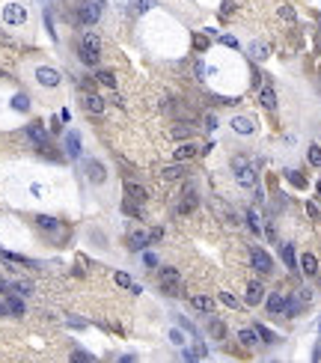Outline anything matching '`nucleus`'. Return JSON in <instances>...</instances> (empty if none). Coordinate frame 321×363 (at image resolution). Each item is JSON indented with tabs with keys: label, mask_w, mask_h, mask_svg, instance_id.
Returning a JSON list of instances; mask_svg holds the SVG:
<instances>
[{
	"label": "nucleus",
	"mask_w": 321,
	"mask_h": 363,
	"mask_svg": "<svg viewBox=\"0 0 321 363\" xmlns=\"http://www.w3.org/2000/svg\"><path fill=\"white\" fill-rule=\"evenodd\" d=\"M232 170H235V179H238L241 188H256L259 185V176H256V170H253V164H250L247 155H235L232 158Z\"/></svg>",
	"instance_id": "1"
},
{
	"label": "nucleus",
	"mask_w": 321,
	"mask_h": 363,
	"mask_svg": "<svg viewBox=\"0 0 321 363\" xmlns=\"http://www.w3.org/2000/svg\"><path fill=\"white\" fill-rule=\"evenodd\" d=\"M101 57V39L98 33H84L81 36V63L84 66H95Z\"/></svg>",
	"instance_id": "2"
},
{
	"label": "nucleus",
	"mask_w": 321,
	"mask_h": 363,
	"mask_svg": "<svg viewBox=\"0 0 321 363\" xmlns=\"http://www.w3.org/2000/svg\"><path fill=\"white\" fill-rule=\"evenodd\" d=\"M161 292L170 295V298H178L185 292V286H182V274H178L175 268H161Z\"/></svg>",
	"instance_id": "3"
},
{
	"label": "nucleus",
	"mask_w": 321,
	"mask_h": 363,
	"mask_svg": "<svg viewBox=\"0 0 321 363\" xmlns=\"http://www.w3.org/2000/svg\"><path fill=\"white\" fill-rule=\"evenodd\" d=\"M250 262H253V268H256L262 277L274 274V259L268 256V253H265L262 247H250Z\"/></svg>",
	"instance_id": "4"
},
{
	"label": "nucleus",
	"mask_w": 321,
	"mask_h": 363,
	"mask_svg": "<svg viewBox=\"0 0 321 363\" xmlns=\"http://www.w3.org/2000/svg\"><path fill=\"white\" fill-rule=\"evenodd\" d=\"M24 131H27V137H30V143H33L36 149L51 152V149H48V134H45V125H42V122H30Z\"/></svg>",
	"instance_id": "5"
},
{
	"label": "nucleus",
	"mask_w": 321,
	"mask_h": 363,
	"mask_svg": "<svg viewBox=\"0 0 321 363\" xmlns=\"http://www.w3.org/2000/svg\"><path fill=\"white\" fill-rule=\"evenodd\" d=\"M78 18H81V24H95L101 18V3H98V0H86V3H81L78 6Z\"/></svg>",
	"instance_id": "6"
},
{
	"label": "nucleus",
	"mask_w": 321,
	"mask_h": 363,
	"mask_svg": "<svg viewBox=\"0 0 321 363\" xmlns=\"http://www.w3.org/2000/svg\"><path fill=\"white\" fill-rule=\"evenodd\" d=\"M84 107H86V113L101 116V113H104V107H107V101H104L101 95H95L92 90H84Z\"/></svg>",
	"instance_id": "7"
},
{
	"label": "nucleus",
	"mask_w": 321,
	"mask_h": 363,
	"mask_svg": "<svg viewBox=\"0 0 321 363\" xmlns=\"http://www.w3.org/2000/svg\"><path fill=\"white\" fill-rule=\"evenodd\" d=\"M36 81H39L42 87L51 90V87H57L63 78H60V71H57V68H51V66H39V68H36Z\"/></svg>",
	"instance_id": "8"
},
{
	"label": "nucleus",
	"mask_w": 321,
	"mask_h": 363,
	"mask_svg": "<svg viewBox=\"0 0 321 363\" xmlns=\"http://www.w3.org/2000/svg\"><path fill=\"white\" fill-rule=\"evenodd\" d=\"M3 21L6 24H24L27 21V9L21 3H6L3 6Z\"/></svg>",
	"instance_id": "9"
},
{
	"label": "nucleus",
	"mask_w": 321,
	"mask_h": 363,
	"mask_svg": "<svg viewBox=\"0 0 321 363\" xmlns=\"http://www.w3.org/2000/svg\"><path fill=\"white\" fill-rule=\"evenodd\" d=\"M86 179L92 182V185H104V179H107L104 164H101V161H95V158H89V161H86Z\"/></svg>",
	"instance_id": "10"
},
{
	"label": "nucleus",
	"mask_w": 321,
	"mask_h": 363,
	"mask_svg": "<svg viewBox=\"0 0 321 363\" xmlns=\"http://www.w3.org/2000/svg\"><path fill=\"white\" fill-rule=\"evenodd\" d=\"M244 301L250 304V307H259L262 301H265V286L259 283V280H253L247 286V295H244Z\"/></svg>",
	"instance_id": "11"
},
{
	"label": "nucleus",
	"mask_w": 321,
	"mask_h": 363,
	"mask_svg": "<svg viewBox=\"0 0 321 363\" xmlns=\"http://www.w3.org/2000/svg\"><path fill=\"white\" fill-rule=\"evenodd\" d=\"M208 334H211L214 340H226V334H229L226 321H223V318H217V316H208Z\"/></svg>",
	"instance_id": "12"
},
{
	"label": "nucleus",
	"mask_w": 321,
	"mask_h": 363,
	"mask_svg": "<svg viewBox=\"0 0 321 363\" xmlns=\"http://www.w3.org/2000/svg\"><path fill=\"white\" fill-rule=\"evenodd\" d=\"M232 131L241 134V137H250V134L256 131V122L247 119V116H235V119H232Z\"/></svg>",
	"instance_id": "13"
},
{
	"label": "nucleus",
	"mask_w": 321,
	"mask_h": 363,
	"mask_svg": "<svg viewBox=\"0 0 321 363\" xmlns=\"http://www.w3.org/2000/svg\"><path fill=\"white\" fill-rule=\"evenodd\" d=\"M125 194H128V200H134L137 205L149 200V194H146V188H140V185H137V182H131V179L125 182Z\"/></svg>",
	"instance_id": "14"
},
{
	"label": "nucleus",
	"mask_w": 321,
	"mask_h": 363,
	"mask_svg": "<svg viewBox=\"0 0 321 363\" xmlns=\"http://www.w3.org/2000/svg\"><path fill=\"white\" fill-rule=\"evenodd\" d=\"M65 155L68 158H81V137H78V131H65Z\"/></svg>",
	"instance_id": "15"
},
{
	"label": "nucleus",
	"mask_w": 321,
	"mask_h": 363,
	"mask_svg": "<svg viewBox=\"0 0 321 363\" xmlns=\"http://www.w3.org/2000/svg\"><path fill=\"white\" fill-rule=\"evenodd\" d=\"M149 244H152V241H149V232H140V229H137V232H131V235H128V247H131L134 253L146 250Z\"/></svg>",
	"instance_id": "16"
},
{
	"label": "nucleus",
	"mask_w": 321,
	"mask_h": 363,
	"mask_svg": "<svg viewBox=\"0 0 321 363\" xmlns=\"http://www.w3.org/2000/svg\"><path fill=\"white\" fill-rule=\"evenodd\" d=\"M265 307H268V313H271V316L285 313V295H277V292H274V295H268V298H265Z\"/></svg>",
	"instance_id": "17"
},
{
	"label": "nucleus",
	"mask_w": 321,
	"mask_h": 363,
	"mask_svg": "<svg viewBox=\"0 0 321 363\" xmlns=\"http://www.w3.org/2000/svg\"><path fill=\"white\" fill-rule=\"evenodd\" d=\"M259 104L268 107V111H274V107H277V90L274 87H262L259 90Z\"/></svg>",
	"instance_id": "18"
},
{
	"label": "nucleus",
	"mask_w": 321,
	"mask_h": 363,
	"mask_svg": "<svg viewBox=\"0 0 321 363\" xmlns=\"http://www.w3.org/2000/svg\"><path fill=\"white\" fill-rule=\"evenodd\" d=\"M196 203H199V200H196V191H193V188H188V191H185V197H182V203H178V211L188 214V211H193V208H196Z\"/></svg>",
	"instance_id": "19"
},
{
	"label": "nucleus",
	"mask_w": 321,
	"mask_h": 363,
	"mask_svg": "<svg viewBox=\"0 0 321 363\" xmlns=\"http://www.w3.org/2000/svg\"><path fill=\"white\" fill-rule=\"evenodd\" d=\"M182 176H188V173H185V161H178V164H172V167H164V170H161V179H167V182L182 179Z\"/></svg>",
	"instance_id": "20"
},
{
	"label": "nucleus",
	"mask_w": 321,
	"mask_h": 363,
	"mask_svg": "<svg viewBox=\"0 0 321 363\" xmlns=\"http://www.w3.org/2000/svg\"><path fill=\"white\" fill-rule=\"evenodd\" d=\"M300 268H303L306 277H315L318 274V259L312 256V253H303V256H300Z\"/></svg>",
	"instance_id": "21"
},
{
	"label": "nucleus",
	"mask_w": 321,
	"mask_h": 363,
	"mask_svg": "<svg viewBox=\"0 0 321 363\" xmlns=\"http://www.w3.org/2000/svg\"><path fill=\"white\" fill-rule=\"evenodd\" d=\"M279 253H282V262H285V268H289V271H295V268H298L295 247H292V244H282V247H279Z\"/></svg>",
	"instance_id": "22"
},
{
	"label": "nucleus",
	"mask_w": 321,
	"mask_h": 363,
	"mask_svg": "<svg viewBox=\"0 0 321 363\" xmlns=\"http://www.w3.org/2000/svg\"><path fill=\"white\" fill-rule=\"evenodd\" d=\"M199 149L193 146V143H178V149H175V161H191Z\"/></svg>",
	"instance_id": "23"
},
{
	"label": "nucleus",
	"mask_w": 321,
	"mask_h": 363,
	"mask_svg": "<svg viewBox=\"0 0 321 363\" xmlns=\"http://www.w3.org/2000/svg\"><path fill=\"white\" fill-rule=\"evenodd\" d=\"M36 224H39V229H45V232H57L60 229V221H57V217H51V214H39V217H36Z\"/></svg>",
	"instance_id": "24"
},
{
	"label": "nucleus",
	"mask_w": 321,
	"mask_h": 363,
	"mask_svg": "<svg viewBox=\"0 0 321 363\" xmlns=\"http://www.w3.org/2000/svg\"><path fill=\"white\" fill-rule=\"evenodd\" d=\"M6 310H9L12 316H24V304H21V298H18L15 292L6 295Z\"/></svg>",
	"instance_id": "25"
},
{
	"label": "nucleus",
	"mask_w": 321,
	"mask_h": 363,
	"mask_svg": "<svg viewBox=\"0 0 321 363\" xmlns=\"http://www.w3.org/2000/svg\"><path fill=\"white\" fill-rule=\"evenodd\" d=\"M95 81H98L101 87H110V90L116 87V75H113V71H107V68H98V71H95Z\"/></svg>",
	"instance_id": "26"
},
{
	"label": "nucleus",
	"mask_w": 321,
	"mask_h": 363,
	"mask_svg": "<svg viewBox=\"0 0 321 363\" xmlns=\"http://www.w3.org/2000/svg\"><path fill=\"white\" fill-rule=\"evenodd\" d=\"M191 304H193L196 310H202V313H211V310H214V301H211L208 295H193Z\"/></svg>",
	"instance_id": "27"
},
{
	"label": "nucleus",
	"mask_w": 321,
	"mask_h": 363,
	"mask_svg": "<svg viewBox=\"0 0 321 363\" xmlns=\"http://www.w3.org/2000/svg\"><path fill=\"white\" fill-rule=\"evenodd\" d=\"M12 107H15L18 113H27V111H30V98H27L24 92H18V95H12Z\"/></svg>",
	"instance_id": "28"
},
{
	"label": "nucleus",
	"mask_w": 321,
	"mask_h": 363,
	"mask_svg": "<svg viewBox=\"0 0 321 363\" xmlns=\"http://www.w3.org/2000/svg\"><path fill=\"white\" fill-rule=\"evenodd\" d=\"M238 340H241V342L250 348V345H256V342H259V334H256V328H253V331H250V328H244V331L238 334Z\"/></svg>",
	"instance_id": "29"
},
{
	"label": "nucleus",
	"mask_w": 321,
	"mask_h": 363,
	"mask_svg": "<svg viewBox=\"0 0 321 363\" xmlns=\"http://www.w3.org/2000/svg\"><path fill=\"white\" fill-rule=\"evenodd\" d=\"M12 292H15V295H33V283H27V280H15V283H12Z\"/></svg>",
	"instance_id": "30"
},
{
	"label": "nucleus",
	"mask_w": 321,
	"mask_h": 363,
	"mask_svg": "<svg viewBox=\"0 0 321 363\" xmlns=\"http://www.w3.org/2000/svg\"><path fill=\"white\" fill-rule=\"evenodd\" d=\"M250 54H253L256 60H268V45H262V42H253V45H250Z\"/></svg>",
	"instance_id": "31"
},
{
	"label": "nucleus",
	"mask_w": 321,
	"mask_h": 363,
	"mask_svg": "<svg viewBox=\"0 0 321 363\" xmlns=\"http://www.w3.org/2000/svg\"><path fill=\"white\" fill-rule=\"evenodd\" d=\"M277 12H279V18H282V21H289V24H295V21H298V12H295L292 6H279Z\"/></svg>",
	"instance_id": "32"
},
{
	"label": "nucleus",
	"mask_w": 321,
	"mask_h": 363,
	"mask_svg": "<svg viewBox=\"0 0 321 363\" xmlns=\"http://www.w3.org/2000/svg\"><path fill=\"white\" fill-rule=\"evenodd\" d=\"M220 304H226L229 310H238V307H241V304H238V298H235L232 292H220Z\"/></svg>",
	"instance_id": "33"
},
{
	"label": "nucleus",
	"mask_w": 321,
	"mask_h": 363,
	"mask_svg": "<svg viewBox=\"0 0 321 363\" xmlns=\"http://www.w3.org/2000/svg\"><path fill=\"white\" fill-rule=\"evenodd\" d=\"M285 176H289V182H292V185H298V188H303V185H306V179H303V173H298V170H289V173H285Z\"/></svg>",
	"instance_id": "34"
},
{
	"label": "nucleus",
	"mask_w": 321,
	"mask_h": 363,
	"mask_svg": "<svg viewBox=\"0 0 321 363\" xmlns=\"http://www.w3.org/2000/svg\"><path fill=\"white\" fill-rule=\"evenodd\" d=\"M113 280H116V286H122V289H131V283H134L125 271H116V274H113Z\"/></svg>",
	"instance_id": "35"
},
{
	"label": "nucleus",
	"mask_w": 321,
	"mask_h": 363,
	"mask_svg": "<svg viewBox=\"0 0 321 363\" xmlns=\"http://www.w3.org/2000/svg\"><path fill=\"white\" fill-rule=\"evenodd\" d=\"M247 227L253 229V232H262V224H259V217H256V211H247Z\"/></svg>",
	"instance_id": "36"
},
{
	"label": "nucleus",
	"mask_w": 321,
	"mask_h": 363,
	"mask_svg": "<svg viewBox=\"0 0 321 363\" xmlns=\"http://www.w3.org/2000/svg\"><path fill=\"white\" fill-rule=\"evenodd\" d=\"M256 334H259V340H265V342H277V337H274L268 328H262V324H256Z\"/></svg>",
	"instance_id": "37"
},
{
	"label": "nucleus",
	"mask_w": 321,
	"mask_h": 363,
	"mask_svg": "<svg viewBox=\"0 0 321 363\" xmlns=\"http://www.w3.org/2000/svg\"><path fill=\"white\" fill-rule=\"evenodd\" d=\"M309 164L321 167V146H309Z\"/></svg>",
	"instance_id": "38"
},
{
	"label": "nucleus",
	"mask_w": 321,
	"mask_h": 363,
	"mask_svg": "<svg viewBox=\"0 0 321 363\" xmlns=\"http://www.w3.org/2000/svg\"><path fill=\"white\" fill-rule=\"evenodd\" d=\"M191 131H193V128H191V125H175V128H172V134H175V137H178V140H185V137H188V134H191Z\"/></svg>",
	"instance_id": "39"
},
{
	"label": "nucleus",
	"mask_w": 321,
	"mask_h": 363,
	"mask_svg": "<svg viewBox=\"0 0 321 363\" xmlns=\"http://www.w3.org/2000/svg\"><path fill=\"white\" fill-rule=\"evenodd\" d=\"M71 360H84V363H92L95 357H92L89 351H75V354H71Z\"/></svg>",
	"instance_id": "40"
},
{
	"label": "nucleus",
	"mask_w": 321,
	"mask_h": 363,
	"mask_svg": "<svg viewBox=\"0 0 321 363\" xmlns=\"http://www.w3.org/2000/svg\"><path fill=\"white\" fill-rule=\"evenodd\" d=\"M306 211H309L312 221H321V211H318V205H315V203H306Z\"/></svg>",
	"instance_id": "41"
},
{
	"label": "nucleus",
	"mask_w": 321,
	"mask_h": 363,
	"mask_svg": "<svg viewBox=\"0 0 321 363\" xmlns=\"http://www.w3.org/2000/svg\"><path fill=\"white\" fill-rule=\"evenodd\" d=\"M143 262H146V268H158V256H155V253H146Z\"/></svg>",
	"instance_id": "42"
},
{
	"label": "nucleus",
	"mask_w": 321,
	"mask_h": 363,
	"mask_svg": "<svg viewBox=\"0 0 321 363\" xmlns=\"http://www.w3.org/2000/svg\"><path fill=\"white\" fill-rule=\"evenodd\" d=\"M122 211H125V214H134V217H140V208H137V205H131V203H122Z\"/></svg>",
	"instance_id": "43"
},
{
	"label": "nucleus",
	"mask_w": 321,
	"mask_h": 363,
	"mask_svg": "<svg viewBox=\"0 0 321 363\" xmlns=\"http://www.w3.org/2000/svg\"><path fill=\"white\" fill-rule=\"evenodd\" d=\"M152 9V0H137V12H149Z\"/></svg>",
	"instance_id": "44"
},
{
	"label": "nucleus",
	"mask_w": 321,
	"mask_h": 363,
	"mask_svg": "<svg viewBox=\"0 0 321 363\" xmlns=\"http://www.w3.org/2000/svg\"><path fill=\"white\" fill-rule=\"evenodd\" d=\"M298 298H300V304H309V301H312V292H309V289H300Z\"/></svg>",
	"instance_id": "45"
},
{
	"label": "nucleus",
	"mask_w": 321,
	"mask_h": 363,
	"mask_svg": "<svg viewBox=\"0 0 321 363\" xmlns=\"http://www.w3.org/2000/svg\"><path fill=\"white\" fill-rule=\"evenodd\" d=\"M161 235H164V229H161V227L149 229V241H161Z\"/></svg>",
	"instance_id": "46"
},
{
	"label": "nucleus",
	"mask_w": 321,
	"mask_h": 363,
	"mask_svg": "<svg viewBox=\"0 0 321 363\" xmlns=\"http://www.w3.org/2000/svg\"><path fill=\"white\" fill-rule=\"evenodd\" d=\"M193 45H196V48L202 51V48H208V39H202V36L196 33V36H193Z\"/></svg>",
	"instance_id": "47"
},
{
	"label": "nucleus",
	"mask_w": 321,
	"mask_h": 363,
	"mask_svg": "<svg viewBox=\"0 0 321 363\" xmlns=\"http://www.w3.org/2000/svg\"><path fill=\"white\" fill-rule=\"evenodd\" d=\"M220 42H223V45H229V48H238V42L232 39V36H220Z\"/></svg>",
	"instance_id": "48"
},
{
	"label": "nucleus",
	"mask_w": 321,
	"mask_h": 363,
	"mask_svg": "<svg viewBox=\"0 0 321 363\" xmlns=\"http://www.w3.org/2000/svg\"><path fill=\"white\" fill-rule=\"evenodd\" d=\"M170 340H172L175 345H182V342H185V337H182V334H178V331H172V334H170Z\"/></svg>",
	"instance_id": "49"
},
{
	"label": "nucleus",
	"mask_w": 321,
	"mask_h": 363,
	"mask_svg": "<svg viewBox=\"0 0 321 363\" xmlns=\"http://www.w3.org/2000/svg\"><path fill=\"white\" fill-rule=\"evenodd\" d=\"M205 75H208V68L202 63H196V78H205Z\"/></svg>",
	"instance_id": "50"
},
{
	"label": "nucleus",
	"mask_w": 321,
	"mask_h": 363,
	"mask_svg": "<svg viewBox=\"0 0 321 363\" xmlns=\"http://www.w3.org/2000/svg\"><path fill=\"white\" fill-rule=\"evenodd\" d=\"M235 12V3H229V0H226V3H223V15H232Z\"/></svg>",
	"instance_id": "51"
},
{
	"label": "nucleus",
	"mask_w": 321,
	"mask_h": 363,
	"mask_svg": "<svg viewBox=\"0 0 321 363\" xmlns=\"http://www.w3.org/2000/svg\"><path fill=\"white\" fill-rule=\"evenodd\" d=\"M60 122H63V119H51V131H54V134H60V131H63V128H60Z\"/></svg>",
	"instance_id": "52"
},
{
	"label": "nucleus",
	"mask_w": 321,
	"mask_h": 363,
	"mask_svg": "<svg viewBox=\"0 0 321 363\" xmlns=\"http://www.w3.org/2000/svg\"><path fill=\"white\" fill-rule=\"evenodd\" d=\"M312 357H315V360L321 357V342H318V348H315V354H312Z\"/></svg>",
	"instance_id": "53"
},
{
	"label": "nucleus",
	"mask_w": 321,
	"mask_h": 363,
	"mask_svg": "<svg viewBox=\"0 0 321 363\" xmlns=\"http://www.w3.org/2000/svg\"><path fill=\"white\" fill-rule=\"evenodd\" d=\"M6 313H9V310H6V307H0V316H6Z\"/></svg>",
	"instance_id": "54"
},
{
	"label": "nucleus",
	"mask_w": 321,
	"mask_h": 363,
	"mask_svg": "<svg viewBox=\"0 0 321 363\" xmlns=\"http://www.w3.org/2000/svg\"><path fill=\"white\" fill-rule=\"evenodd\" d=\"M318 197H321V182H318Z\"/></svg>",
	"instance_id": "55"
},
{
	"label": "nucleus",
	"mask_w": 321,
	"mask_h": 363,
	"mask_svg": "<svg viewBox=\"0 0 321 363\" xmlns=\"http://www.w3.org/2000/svg\"><path fill=\"white\" fill-rule=\"evenodd\" d=\"M318 328H321V318H318Z\"/></svg>",
	"instance_id": "56"
},
{
	"label": "nucleus",
	"mask_w": 321,
	"mask_h": 363,
	"mask_svg": "<svg viewBox=\"0 0 321 363\" xmlns=\"http://www.w3.org/2000/svg\"><path fill=\"white\" fill-rule=\"evenodd\" d=\"M0 78H3V71H0Z\"/></svg>",
	"instance_id": "57"
}]
</instances>
